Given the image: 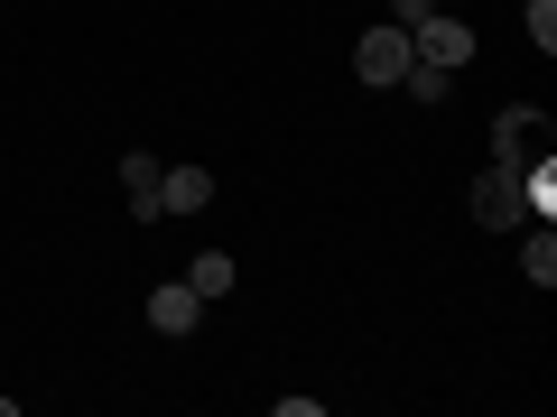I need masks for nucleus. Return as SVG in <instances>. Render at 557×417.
Masks as SVG:
<instances>
[{"mask_svg": "<svg viewBox=\"0 0 557 417\" xmlns=\"http://www.w3.org/2000/svg\"><path fill=\"white\" fill-rule=\"evenodd\" d=\"M159 177H168V159H149V149L121 159V186H131V214H139V223H159Z\"/></svg>", "mask_w": 557, "mask_h": 417, "instance_id": "5", "label": "nucleus"}, {"mask_svg": "<svg viewBox=\"0 0 557 417\" xmlns=\"http://www.w3.org/2000/svg\"><path fill=\"white\" fill-rule=\"evenodd\" d=\"M520 28H530V47L548 56V47H557V0H530V10H520Z\"/></svg>", "mask_w": 557, "mask_h": 417, "instance_id": "11", "label": "nucleus"}, {"mask_svg": "<svg viewBox=\"0 0 557 417\" xmlns=\"http://www.w3.org/2000/svg\"><path fill=\"white\" fill-rule=\"evenodd\" d=\"M205 204H214V177L205 167H168L159 177V214H205Z\"/></svg>", "mask_w": 557, "mask_h": 417, "instance_id": "7", "label": "nucleus"}, {"mask_svg": "<svg viewBox=\"0 0 557 417\" xmlns=\"http://www.w3.org/2000/svg\"><path fill=\"white\" fill-rule=\"evenodd\" d=\"M354 75L372 84V93H399V75H409V28H391V20L362 28L354 38Z\"/></svg>", "mask_w": 557, "mask_h": 417, "instance_id": "1", "label": "nucleus"}, {"mask_svg": "<svg viewBox=\"0 0 557 417\" xmlns=\"http://www.w3.org/2000/svg\"><path fill=\"white\" fill-rule=\"evenodd\" d=\"M409 56H418V65H446V75H465V65H474V28L428 10V20H409Z\"/></svg>", "mask_w": 557, "mask_h": 417, "instance_id": "2", "label": "nucleus"}, {"mask_svg": "<svg viewBox=\"0 0 557 417\" xmlns=\"http://www.w3.org/2000/svg\"><path fill=\"white\" fill-rule=\"evenodd\" d=\"M149 325H159V334H196V325H205V298L186 288V278H159V288H149Z\"/></svg>", "mask_w": 557, "mask_h": 417, "instance_id": "4", "label": "nucleus"}, {"mask_svg": "<svg viewBox=\"0 0 557 417\" xmlns=\"http://www.w3.org/2000/svg\"><path fill=\"white\" fill-rule=\"evenodd\" d=\"M233 278H242V269H233V251H196V269H186V288H196V298L214 306V298H233Z\"/></svg>", "mask_w": 557, "mask_h": 417, "instance_id": "8", "label": "nucleus"}, {"mask_svg": "<svg viewBox=\"0 0 557 417\" xmlns=\"http://www.w3.org/2000/svg\"><path fill=\"white\" fill-rule=\"evenodd\" d=\"M530 130H539V112H530V102H511V112L493 121V167H530Z\"/></svg>", "mask_w": 557, "mask_h": 417, "instance_id": "6", "label": "nucleus"}, {"mask_svg": "<svg viewBox=\"0 0 557 417\" xmlns=\"http://www.w3.org/2000/svg\"><path fill=\"white\" fill-rule=\"evenodd\" d=\"M446 84H456L446 65H418V56H409V75H399V93H409V102H446Z\"/></svg>", "mask_w": 557, "mask_h": 417, "instance_id": "9", "label": "nucleus"}, {"mask_svg": "<svg viewBox=\"0 0 557 417\" xmlns=\"http://www.w3.org/2000/svg\"><path fill=\"white\" fill-rule=\"evenodd\" d=\"M520 278H530V288H548V278H557V241H548V232L520 241Z\"/></svg>", "mask_w": 557, "mask_h": 417, "instance_id": "10", "label": "nucleus"}, {"mask_svg": "<svg viewBox=\"0 0 557 417\" xmlns=\"http://www.w3.org/2000/svg\"><path fill=\"white\" fill-rule=\"evenodd\" d=\"M474 223H483V232H520V223H530L520 167H483V177H474Z\"/></svg>", "mask_w": 557, "mask_h": 417, "instance_id": "3", "label": "nucleus"}]
</instances>
